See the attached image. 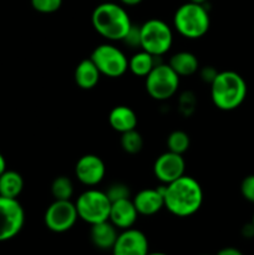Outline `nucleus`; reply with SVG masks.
I'll use <instances>...</instances> for the list:
<instances>
[{
  "instance_id": "obj_1",
  "label": "nucleus",
  "mask_w": 254,
  "mask_h": 255,
  "mask_svg": "<svg viewBox=\"0 0 254 255\" xmlns=\"http://www.w3.org/2000/svg\"><path fill=\"white\" fill-rule=\"evenodd\" d=\"M164 208L176 217L193 216L203 203V191L198 182L189 176H182L164 189Z\"/></svg>"
},
{
  "instance_id": "obj_2",
  "label": "nucleus",
  "mask_w": 254,
  "mask_h": 255,
  "mask_svg": "<svg viewBox=\"0 0 254 255\" xmlns=\"http://www.w3.org/2000/svg\"><path fill=\"white\" fill-rule=\"evenodd\" d=\"M91 22L102 37L111 41H122L133 25L126 10L111 1H105L95 7Z\"/></svg>"
},
{
  "instance_id": "obj_3",
  "label": "nucleus",
  "mask_w": 254,
  "mask_h": 255,
  "mask_svg": "<svg viewBox=\"0 0 254 255\" xmlns=\"http://www.w3.org/2000/svg\"><path fill=\"white\" fill-rule=\"evenodd\" d=\"M211 97L214 106L222 111L238 109L247 97V84L236 71H221L211 82Z\"/></svg>"
},
{
  "instance_id": "obj_4",
  "label": "nucleus",
  "mask_w": 254,
  "mask_h": 255,
  "mask_svg": "<svg viewBox=\"0 0 254 255\" xmlns=\"http://www.w3.org/2000/svg\"><path fill=\"white\" fill-rule=\"evenodd\" d=\"M173 25L182 36L187 39H199L208 32L211 19L203 4L189 1L176 10Z\"/></svg>"
},
{
  "instance_id": "obj_5",
  "label": "nucleus",
  "mask_w": 254,
  "mask_h": 255,
  "mask_svg": "<svg viewBox=\"0 0 254 255\" xmlns=\"http://www.w3.org/2000/svg\"><path fill=\"white\" fill-rule=\"evenodd\" d=\"M173 44V32L164 21L149 19L139 26V47L152 56H162Z\"/></svg>"
},
{
  "instance_id": "obj_6",
  "label": "nucleus",
  "mask_w": 254,
  "mask_h": 255,
  "mask_svg": "<svg viewBox=\"0 0 254 255\" xmlns=\"http://www.w3.org/2000/svg\"><path fill=\"white\" fill-rule=\"evenodd\" d=\"M75 206L79 218L89 223L90 226L109 221L111 201L107 197L106 192L94 188L87 189L80 194Z\"/></svg>"
},
{
  "instance_id": "obj_7",
  "label": "nucleus",
  "mask_w": 254,
  "mask_h": 255,
  "mask_svg": "<svg viewBox=\"0 0 254 255\" xmlns=\"http://www.w3.org/2000/svg\"><path fill=\"white\" fill-rule=\"evenodd\" d=\"M179 87V76L168 64H157L146 76V90L157 101H166L174 96Z\"/></svg>"
},
{
  "instance_id": "obj_8",
  "label": "nucleus",
  "mask_w": 254,
  "mask_h": 255,
  "mask_svg": "<svg viewBox=\"0 0 254 255\" xmlns=\"http://www.w3.org/2000/svg\"><path fill=\"white\" fill-rule=\"evenodd\" d=\"M90 59L94 61L101 75L107 77H121L128 70V59L124 51L111 44H102L95 47Z\"/></svg>"
},
{
  "instance_id": "obj_9",
  "label": "nucleus",
  "mask_w": 254,
  "mask_h": 255,
  "mask_svg": "<svg viewBox=\"0 0 254 255\" xmlns=\"http://www.w3.org/2000/svg\"><path fill=\"white\" fill-rule=\"evenodd\" d=\"M25 223V212L17 199L0 196V242H6L20 233Z\"/></svg>"
},
{
  "instance_id": "obj_10",
  "label": "nucleus",
  "mask_w": 254,
  "mask_h": 255,
  "mask_svg": "<svg viewBox=\"0 0 254 255\" xmlns=\"http://www.w3.org/2000/svg\"><path fill=\"white\" fill-rule=\"evenodd\" d=\"M77 209L71 201H57L55 199L49 207L44 216L45 226L47 229L55 233H64L70 231L76 223Z\"/></svg>"
},
{
  "instance_id": "obj_11",
  "label": "nucleus",
  "mask_w": 254,
  "mask_h": 255,
  "mask_svg": "<svg viewBox=\"0 0 254 255\" xmlns=\"http://www.w3.org/2000/svg\"><path fill=\"white\" fill-rule=\"evenodd\" d=\"M186 162L183 154L167 151L156 159L153 164V173L158 181L168 184L184 176Z\"/></svg>"
},
{
  "instance_id": "obj_12",
  "label": "nucleus",
  "mask_w": 254,
  "mask_h": 255,
  "mask_svg": "<svg viewBox=\"0 0 254 255\" xmlns=\"http://www.w3.org/2000/svg\"><path fill=\"white\" fill-rule=\"evenodd\" d=\"M75 174L82 184L94 187L101 183L102 179L105 178L106 166L96 154H85L76 162Z\"/></svg>"
},
{
  "instance_id": "obj_13",
  "label": "nucleus",
  "mask_w": 254,
  "mask_h": 255,
  "mask_svg": "<svg viewBox=\"0 0 254 255\" xmlns=\"http://www.w3.org/2000/svg\"><path fill=\"white\" fill-rule=\"evenodd\" d=\"M148 241L141 231L129 228L119 234L112 248V255H147Z\"/></svg>"
},
{
  "instance_id": "obj_14",
  "label": "nucleus",
  "mask_w": 254,
  "mask_h": 255,
  "mask_svg": "<svg viewBox=\"0 0 254 255\" xmlns=\"http://www.w3.org/2000/svg\"><path fill=\"white\" fill-rule=\"evenodd\" d=\"M164 189L166 184L159 188L142 189L132 199L137 212L141 216H153L164 207Z\"/></svg>"
},
{
  "instance_id": "obj_15",
  "label": "nucleus",
  "mask_w": 254,
  "mask_h": 255,
  "mask_svg": "<svg viewBox=\"0 0 254 255\" xmlns=\"http://www.w3.org/2000/svg\"><path fill=\"white\" fill-rule=\"evenodd\" d=\"M136 207L133 202L129 198L120 199V201L111 202V209H110L109 221L116 227L117 229H129L136 223L138 217Z\"/></svg>"
},
{
  "instance_id": "obj_16",
  "label": "nucleus",
  "mask_w": 254,
  "mask_h": 255,
  "mask_svg": "<svg viewBox=\"0 0 254 255\" xmlns=\"http://www.w3.org/2000/svg\"><path fill=\"white\" fill-rule=\"evenodd\" d=\"M110 126L115 131L120 133L136 129L137 127V115L131 107L128 106H116L111 110L109 115Z\"/></svg>"
},
{
  "instance_id": "obj_17",
  "label": "nucleus",
  "mask_w": 254,
  "mask_h": 255,
  "mask_svg": "<svg viewBox=\"0 0 254 255\" xmlns=\"http://www.w3.org/2000/svg\"><path fill=\"white\" fill-rule=\"evenodd\" d=\"M117 228L110 221L91 226V241L99 249H112L117 241Z\"/></svg>"
},
{
  "instance_id": "obj_18",
  "label": "nucleus",
  "mask_w": 254,
  "mask_h": 255,
  "mask_svg": "<svg viewBox=\"0 0 254 255\" xmlns=\"http://www.w3.org/2000/svg\"><path fill=\"white\" fill-rule=\"evenodd\" d=\"M75 82L82 90H91L99 84L101 72L91 59H85L75 69Z\"/></svg>"
},
{
  "instance_id": "obj_19",
  "label": "nucleus",
  "mask_w": 254,
  "mask_h": 255,
  "mask_svg": "<svg viewBox=\"0 0 254 255\" xmlns=\"http://www.w3.org/2000/svg\"><path fill=\"white\" fill-rule=\"evenodd\" d=\"M168 65L179 77L191 76V75L196 74L199 67L198 59L196 57V55L189 51H179L174 54L169 60Z\"/></svg>"
},
{
  "instance_id": "obj_20",
  "label": "nucleus",
  "mask_w": 254,
  "mask_h": 255,
  "mask_svg": "<svg viewBox=\"0 0 254 255\" xmlns=\"http://www.w3.org/2000/svg\"><path fill=\"white\" fill-rule=\"evenodd\" d=\"M24 188V179L16 171H5L0 176V196L17 199Z\"/></svg>"
},
{
  "instance_id": "obj_21",
  "label": "nucleus",
  "mask_w": 254,
  "mask_h": 255,
  "mask_svg": "<svg viewBox=\"0 0 254 255\" xmlns=\"http://www.w3.org/2000/svg\"><path fill=\"white\" fill-rule=\"evenodd\" d=\"M154 66H156L154 56H152L148 52L143 51V50L134 54L128 60V70L132 74L139 77H146Z\"/></svg>"
},
{
  "instance_id": "obj_22",
  "label": "nucleus",
  "mask_w": 254,
  "mask_h": 255,
  "mask_svg": "<svg viewBox=\"0 0 254 255\" xmlns=\"http://www.w3.org/2000/svg\"><path fill=\"white\" fill-rule=\"evenodd\" d=\"M52 197L57 201H70L74 194V184L71 179L65 176H59L52 181Z\"/></svg>"
},
{
  "instance_id": "obj_23",
  "label": "nucleus",
  "mask_w": 254,
  "mask_h": 255,
  "mask_svg": "<svg viewBox=\"0 0 254 255\" xmlns=\"http://www.w3.org/2000/svg\"><path fill=\"white\" fill-rule=\"evenodd\" d=\"M189 144H191L189 136L184 131H181V129H177V131L169 133L168 138H167L168 151L174 152V153L183 154L189 148Z\"/></svg>"
},
{
  "instance_id": "obj_24",
  "label": "nucleus",
  "mask_w": 254,
  "mask_h": 255,
  "mask_svg": "<svg viewBox=\"0 0 254 255\" xmlns=\"http://www.w3.org/2000/svg\"><path fill=\"white\" fill-rule=\"evenodd\" d=\"M121 134V147L125 152L129 154H136L141 152V149L143 148V138L136 129Z\"/></svg>"
},
{
  "instance_id": "obj_25",
  "label": "nucleus",
  "mask_w": 254,
  "mask_h": 255,
  "mask_svg": "<svg viewBox=\"0 0 254 255\" xmlns=\"http://www.w3.org/2000/svg\"><path fill=\"white\" fill-rule=\"evenodd\" d=\"M31 5L36 11L51 14L61 7L62 0H31Z\"/></svg>"
},
{
  "instance_id": "obj_26",
  "label": "nucleus",
  "mask_w": 254,
  "mask_h": 255,
  "mask_svg": "<svg viewBox=\"0 0 254 255\" xmlns=\"http://www.w3.org/2000/svg\"><path fill=\"white\" fill-rule=\"evenodd\" d=\"M106 194L111 202L120 201V199L129 198V189L124 183H114L107 189Z\"/></svg>"
},
{
  "instance_id": "obj_27",
  "label": "nucleus",
  "mask_w": 254,
  "mask_h": 255,
  "mask_svg": "<svg viewBox=\"0 0 254 255\" xmlns=\"http://www.w3.org/2000/svg\"><path fill=\"white\" fill-rule=\"evenodd\" d=\"M241 192L244 199L254 203V174H249L242 181Z\"/></svg>"
},
{
  "instance_id": "obj_28",
  "label": "nucleus",
  "mask_w": 254,
  "mask_h": 255,
  "mask_svg": "<svg viewBox=\"0 0 254 255\" xmlns=\"http://www.w3.org/2000/svg\"><path fill=\"white\" fill-rule=\"evenodd\" d=\"M122 41L126 42L131 47H139V27L132 25V27L129 29V31L127 32V35Z\"/></svg>"
},
{
  "instance_id": "obj_29",
  "label": "nucleus",
  "mask_w": 254,
  "mask_h": 255,
  "mask_svg": "<svg viewBox=\"0 0 254 255\" xmlns=\"http://www.w3.org/2000/svg\"><path fill=\"white\" fill-rule=\"evenodd\" d=\"M194 106V99L193 95L192 94H184L181 99V111H183L184 114L188 115L187 110L188 109H193Z\"/></svg>"
},
{
  "instance_id": "obj_30",
  "label": "nucleus",
  "mask_w": 254,
  "mask_h": 255,
  "mask_svg": "<svg viewBox=\"0 0 254 255\" xmlns=\"http://www.w3.org/2000/svg\"><path fill=\"white\" fill-rule=\"evenodd\" d=\"M217 74H218V72H217L213 67H206V69L202 71V77H203L204 81L212 82L213 81L214 77H216Z\"/></svg>"
},
{
  "instance_id": "obj_31",
  "label": "nucleus",
  "mask_w": 254,
  "mask_h": 255,
  "mask_svg": "<svg viewBox=\"0 0 254 255\" xmlns=\"http://www.w3.org/2000/svg\"><path fill=\"white\" fill-rule=\"evenodd\" d=\"M217 255H243V253L239 249L233 248V247H227V248L221 249Z\"/></svg>"
},
{
  "instance_id": "obj_32",
  "label": "nucleus",
  "mask_w": 254,
  "mask_h": 255,
  "mask_svg": "<svg viewBox=\"0 0 254 255\" xmlns=\"http://www.w3.org/2000/svg\"><path fill=\"white\" fill-rule=\"evenodd\" d=\"M124 5H127V6H136L139 2H142V0H120Z\"/></svg>"
},
{
  "instance_id": "obj_33",
  "label": "nucleus",
  "mask_w": 254,
  "mask_h": 255,
  "mask_svg": "<svg viewBox=\"0 0 254 255\" xmlns=\"http://www.w3.org/2000/svg\"><path fill=\"white\" fill-rule=\"evenodd\" d=\"M6 171V161H5L4 156L0 153V176Z\"/></svg>"
},
{
  "instance_id": "obj_34",
  "label": "nucleus",
  "mask_w": 254,
  "mask_h": 255,
  "mask_svg": "<svg viewBox=\"0 0 254 255\" xmlns=\"http://www.w3.org/2000/svg\"><path fill=\"white\" fill-rule=\"evenodd\" d=\"M189 1L197 2V4H204V2H206L207 0H189Z\"/></svg>"
},
{
  "instance_id": "obj_35",
  "label": "nucleus",
  "mask_w": 254,
  "mask_h": 255,
  "mask_svg": "<svg viewBox=\"0 0 254 255\" xmlns=\"http://www.w3.org/2000/svg\"><path fill=\"white\" fill-rule=\"evenodd\" d=\"M147 255H167V254H164V253H148Z\"/></svg>"
},
{
  "instance_id": "obj_36",
  "label": "nucleus",
  "mask_w": 254,
  "mask_h": 255,
  "mask_svg": "<svg viewBox=\"0 0 254 255\" xmlns=\"http://www.w3.org/2000/svg\"><path fill=\"white\" fill-rule=\"evenodd\" d=\"M252 224L254 226V214H253V218H252Z\"/></svg>"
},
{
  "instance_id": "obj_37",
  "label": "nucleus",
  "mask_w": 254,
  "mask_h": 255,
  "mask_svg": "<svg viewBox=\"0 0 254 255\" xmlns=\"http://www.w3.org/2000/svg\"><path fill=\"white\" fill-rule=\"evenodd\" d=\"M106 1H109V0H106Z\"/></svg>"
},
{
  "instance_id": "obj_38",
  "label": "nucleus",
  "mask_w": 254,
  "mask_h": 255,
  "mask_svg": "<svg viewBox=\"0 0 254 255\" xmlns=\"http://www.w3.org/2000/svg\"><path fill=\"white\" fill-rule=\"evenodd\" d=\"M203 255H207V254H203Z\"/></svg>"
}]
</instances>
